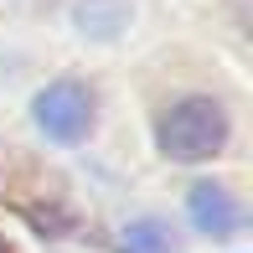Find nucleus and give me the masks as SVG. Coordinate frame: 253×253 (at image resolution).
<instances>
[{
	"label": "nucleus",
	"instance_id": "nucleus-2",
	"mask_svg": "<svg viewBox=\"0 0 253 253\" xmlns=\"http://www.w3.org/2000/svg\"><path fill=\"white\" fill-rule=\"evenodd\" d=\"M37 119H42V129H47L52 140H78V134L88 129V119H93V98L78 83H52L47 93L37 98Z\"/></svg>",
	"mask_w": 253,
	"mask_h": 253
},
{
	"label": "nucleus",
	"instance_id": "nucleus-1",
	"mask_svg": "<svg viewBox=\"0 0 253 253\" xmlns=\"http://www.w3.org/2000/svg\"><path fill=\"white\" fill-rule=\"evenodd\" d=\"M222 140H227V114L217 109L212 98L176 103V109L166 114V124H160V145H166V155H176V160H202Z\"/></svg>",
	"mask_w": 253,
	"mask_h": 253
},
{
	"label": "nucleus",
	"instance_id": "nucleus-5",
	"mask_svg": "<svg viewBox=\"0 0 253 253\" xmlns=\"http://www.w3.org/2000/svg\"><path fill=\"white\" fill-rule=\"evenodd\" d=\"M0 253H5V248H0Z\"/></svg>",
	"mask_w": 253,
	"mask_h": 253
},
{
	"label": "nucleus",
	"instance_id": "nucleus-3",
	"mask_svg": "<svg viewBox=\"0 0 253 253\" xmlns=\"http://www.w3.org/2000/svg\"><path fill=\"white\" fill-rule=\"evenodd\" d=\"M191 212H197V227H207V233H217V238H227L233 222H238L222 186H197L191 191Z\"/></svg>",
	"mask_w": 253,
	"mask_h": 253
},
{
	"label": "nucleus",
	"instance_id": "nucleus-4",
	"mask_svg": "<svg viewBox=\"0 0 253 253\" xmlns=\"http://www.w3.org/2000/svg\"><path fill=\"white\" fill-rule=\"evenodd\" d=\"M129 248L134 253H166V238H160V227L140 222V227H129Z\"/></svg>",
	"mask_w": 253,
	"mask_h": 253
}]
</instances>
